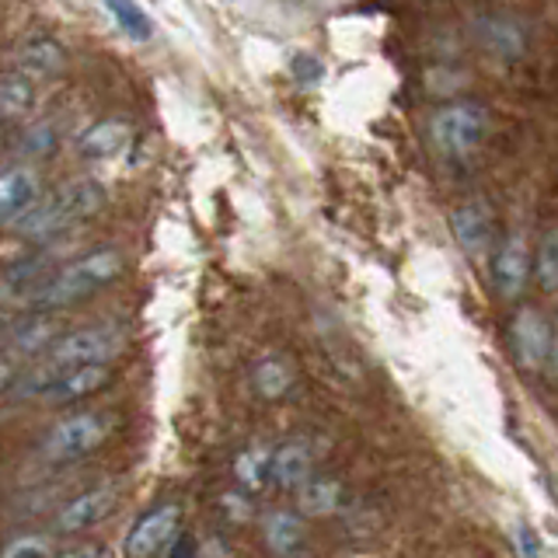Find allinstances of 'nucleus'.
<instances>
[{"label":"nucleus","mask_w":558,"mask_h":558,"mask_svg":"<svg viewBox=\"0 0 558 558\" xmlns=\"http://www.w3.org/2000/svg\"><path fill=\"white\" fill-rule=\"evenodd\" d=\"M39 174L35 168H11L0 171V223H11L22 209L39 199Z\"/></svg>","instance_id":"4468645a"},{"label":"nucleus","mask_w":558,"mask_h":558,"mask_svg":"<svg viewBox=\"0 0 558 558\" xmlns=\"http://www.w3.org/2000/svg\"><path fill=\"white\" fill-rule=\"evenodd\" d=\"M534 276H537V287L545 293L558 290V234H555V227H548L545 238H541V244H537Z\"/></svg>","instance_id":"5701e85b"},{"label":"nucleus","mask_w":558,"mask_h":558,"mask_svg":"<svg viewBox=\"0 0 558 558\" xmlns=\"http://www.w3.org/2000/svg\"><path fill=\"white\" fill-rule=\"evenodd\" d=\"M119 272H122V255L116 248H98L92 255L70 262V266H63L57 272H49L39 287H32L25 293L22 304L32 311H60V307H70V304L84 301V296L105 290Z\"/></svg>","instance_id":"f257e3e1"},{"label":"nucleus","mask_w":558,"mask_h":558,"mask_svg":"<svg viewBox=\"0 0 558 558\" xmlns=\"http://www.w3.org/2000/svg\"><path fill=\"white\" fill-rule=\"evenodd\" d=\"M171 537H179V506H161V510H150L147 517H140L133 523L122 551L130 558H147L165 551L171 545Z\"/></svg>","instance_id":"6e6552de"},{"label":"nucleus","mask_w":558,"mask_h":558,"mask_svg":"<svg viewBox=\"0 0 558 558\" xmlns=\"http://www.w3.org/2000/svg\"><path fill=\"white\" fill-rule=\"evenodd\" d=\"M266 545L276 555H296L304 548V520L296 513H272L266 520Z\"/></svg>","instance_id":"aec40b11"},{"label":"nucleus","mask_w":558,"mask_h":558,"mask_svg":"<svg viewBox=\"0 0 558 558\" xmlns=\"http://www.w3.org/2000/svg\"><path fill=\"white\" fill-rule=\"evenodd\" d=\"M126 336L116 325H87L70 331L63 339H52V345L46 349V360L60 363V366H74V363H105L112 360Z\"/></svg>","instance_id":"39448f33"},{"label":"nucleus","mask_w":558,"mask_h":558,"mask_svg":"<svg viewBox=\"0 0 558 558\" xmlns=\"http://www.w3.org/2000/svg\"><path fill=\"white\" fill-rule=\"evenodd\" d=\"M453 223V238L461 241V248L471 258H485L493 248V214H488L485 203H464L450 214Z\"/></svg>","instance_id":"f8f14e48"},{"label":"nucleus","mask_w":558,"mask_h":558,"mask_svg":"<svg viewBox=\"0 0 558 558\" xmlns=\"http://www.w3.org/2000/svg\"><path fill=\"white\" fill-rule=\"evenodd\" d=\"M513 356L523 371H545L555 363V331L551 322L537 307H520L513 318Z\"/></svg>","instance_id":"423d86ee"},{"label":"nucleus","mask_w":558,"mask_h":558,"mask_svg":"<svg viewBox=\"0 0 558 558\" xmlns=\"http://www.w3.org/2000/svg\"><path fill=\"white\" fill-rule=\"evenodd\" d=\"M269 461H272V450L269 447H252V450H244L241 458L234 461V475L244 488H262L269 482Z\"/></svg>","instance_id":"4be33fe9"},{"label":"nucleus","mask_w":558,"mask_h":558,"mask_svg":"<svg viewBox=\"0 0 558 558\" xmlns=\"http://www.w3.org/2000/svg\"><path fill=\"white\" fill-rule=\"evenodd\" d=\"M57 545L49 537H14L11 545L4 548L8 558H22V555H52Z\"/></svg>","instance_id":"393cba45"},{"label":"nucleus","mask_w":558,"mask_h":558,"mask_svg":"<svg viewBox=\"0 0 558 558\" xmlns=\"http://www.w3.org/2000/svg\"><path fill=\"white\" fill-rule=\"evenodd\" d=\"M109 366L105 363H74V366H63L57 374V380L49 384L43 401L49 405H70V401H81L87 395H95L98 388L109 384Z\"/></svg>","instance_id":"9b49d317"},{"label":"nucleus","mask_w":558,"mask_h":558,"mask_svg":"<svg viewBox=\"0 0 558 558\" xmlns=\"http://www.w3.org/2000/svg\"><path fill=\"white\" fill-rule=\"evenodd\" d=\"M130 144V126L126 122H95L92 130H84L81 140H77V150L81 157H87V161H112V157H119L122 150H126Z\"/></svg>","instance_id":"dca6fc26"},{"label":"nucleus","mask_w":558,"mask_h":558,"mask_svg":"<svg viewBox=\"0 0 558 558\" xmlns=\"http://www.w3.org/2000/svg\"><path fill=\"white\" fill-rule=\"evenodd\" d=\"M35 105V84L28 74L0 77V119H22Z\"/></svg>","instance_id":"412c9836"},{"label":"nucleus","mask_w":558,"mask_h":558,"mask_svg":"<svg viewBox=\"0 0 558 558\" xmlns=\"http://www.w3.org/2000/svg\"><path fill=\"white\" fill-rule=\"evenodd\" d=\"M101 206H105V189L95 179H74L60 185L52 196H39L11 223L22 238H52L66 231V227L92 220Z\"/></svg>","instance_id":"f03ea898"},{"label":"nucleus","mask_w":558,"mask_h":558,"mask_svg":"<svg viewBox=\"0 0 558 558\" xmlns=\"http://www.w3.org/2000/svg\"><path fill=\"white\" fill-rule=\"evenodd\" d=\"M513 534H517V551L520 555H537L541 551V545H537V537H534L531 527H517Z\"/></svg>","instance_id":"c85d7f7f"},{"label":"nucleus","mask_w":558,"mask_h":558,"mask_svg":"<svg viewBox=\"0 0 558 558\" xmlns=\"http://www.w3.org/2000/svg\"><path fill=\"white\" fill-rule=\"evenodd\" d=\"M17 374H22V363H17V356H11V353L0 356V398L11 395Z\"/></svg>","instance_id":"cd10ccee"},{"label":"nucleus","mask_w":558,"mask_h":558,"mask_svg":"<svg viewBox=\"0 0 558 558\" xmlns=\"http://www.w3.org/2000/svg\"><path fill=\"white\" fill-rule=\"evenodd\" d=\"M429 136L447 157H468L485 136V109L471 101L444 105V109L429 119Z\"/></svg>","instance_id":"20e7f679"},{"label":"nucleus","mask_w":558,"mask_h":558,"mask_svg":"<svg viewBox=\"0 0 558 558\" xmlns=\"http://www.w3.org/2000/svg\"><path fill=\"white\" fill-rule=\"evenodd\" d=\"M493 279H496V293L506 296V301H517V296L527 290L531 283V252L527 241L520 234L506 238L499 244V252L493 258Z\"/></svg>","instance_id":"1a4fd4ad"},{"label":"nucleus","mask_w":558,"mask_h":558,"mask_svg":"<svg viewBox=\"0 0 558 558\" xmlns=\"http://www.w3.org/2000/svg\"><path fill=\"white\" fill-rule=\"evenodd\" d=\"M314 444L307 440H290L279 450H272V461H269V482L279 488H296L311 471H314Z\"/></svg>","instance_id":"ddd939ff"},{"label":"nucleus","mask_w":558,"mask_h":558,"mask_svg":"<svg viewBox=\"0 0 558 558\" xmlns=\"http://www.w3.org/2000/svg\"><path fill=\"white\" fill-rule=\"evenodd\" d=\"M301 493H296V510H301L304 517H328L336 513L342 506V485L331 482V478H304Z\"/></svg>","instance_id":"a211bd4d"},{"label":"nucleus","mask_w":558,"mask_h":558,"mask_svg":"<svg viewBox=\"0 0 558 558\" xmlns=\"http://www.w3.org/2000/svg\"><path fill=\"white\" fill-rule=\"evenodd\" d=\"M116 506H119V493L109 485H101V488H92V493H81L77 499H70L63 510L57 513V527L63 534H81V531H92L98 527V523L116 513Z\"/></svg>","instance_id":"9d476101"},{"label":"nucleus","mask_w":558,"mask_h":558,"mask_svg":"<svg viewBox=\"0 0 558 558\" xmlns=\"http://www.w3.org/2000/svg\"><path fill=\"white\" fill-rule=\"evenodd\" d=\"M105 11L116 22V28L126 35L130 43H150L154 39V17L136 4V0H101Z\"/></svg>","instance_id":"6ab92c4d"},{"label":"nucleus","mask_w":558,"mask_h":558,"mask_svg":"<svg viewBox=\"0 0 558 558\" xmlns=\"http://www.w3.org/2000/svg\"><path fill=\"white\" fill-rule=\"evenodd\" d=\"M112 433V415L105 412H74L60 418L43 440V458L49 464H70L95 453Z\"/></svg>","instance_id":"7ed1b4c3"},{"label":"nucleus","mask_w":558,"mask_h":558,"mask_svg":"<svg viewBox=\"0 0 558 558\" xmlns=\"http://www.w3.org/2000/svg\"><path fill=\"white\" fill-rule=\"evenodd\" d=\"M17 66H22V74L28 77H46V74H57V70L63 66V46L46 39V35H35V39H28L22 49L14 52Z\"/></svg>","instance_id":"f3484780"},{"label":"nucleus","mask_w":558,"mask_h":558,"mask_svg":"<svg viewBox=\"0 0 558 558\" xmlns=\"http://www.w3.org/2000/svg\"><path fill=\"white\" fill-rule=\"evenodd\" d=\"M52 339H57V322L49 318V311H35V318H28L25 325H11L8 328V353L11 356H39L46 353V349L52 345Z\"/></svg>","instance_id":"2eb2a0df"},{"label":"nucleus","mask_w":558,"mask_h":558,"mask_svg":"<svg viewBox=\"0 0 558 558\" xmlns=\"http://www.w3.org/2000/svg\"><path fill=\"white\" fill-rule=\"evenodd\" d=\"M471 28H475L478 46L496 60L517 63L527 52V28L510 14H478Z\"/></svg>","instance_id":"0eeeda50"},{"label":"nucleus","mask_w":558,"mask_h":558,"mask_svg":"<svg viewBox=\"0 0 558 558\" xmlns=\"http://www.w3.org/2000/svg\"><path fill=\"white\" fill-rule=\"evenodd\" d=\"M290 384H293V374H290V366L287 360H262L255 366V388L266 395V398H283L290 391Z\"/></svg>","instance_id":"b1692460"},{"label":"nucleus","mask_w":558,"mask_h":558,"mask_svg":"<svg viewBox=\"0 0 558 558\" xmlns=\"http://www.w3.org/2000/svg\"><path fill=\"white\" fill-rule=\"evenodd\" d=\"M293 77L301 84H318L325 77V66L318 57H311V52H301V57L293 60Z\"/></svg>","instance_id":"bb28decb"},{"label":"nucleus","mask_w":558,"mask_h":558,"mask_svg":"<svg viewBox=\"0 0 558 558\" xmlns=\"http://www.w3.org/2000/svg\"><path fill=\"white\" fill-rule=\"evenodd\" d=\"M52 147H57V130L49 126H35L32 133H25V144H22V150L25 154H49Z\"/></svg>","instance_id":"a878e982"}]
</instances>
